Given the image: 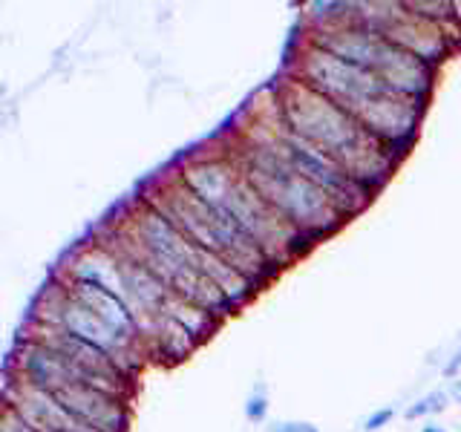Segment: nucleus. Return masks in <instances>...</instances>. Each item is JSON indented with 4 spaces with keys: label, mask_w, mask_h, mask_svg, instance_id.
Returning <instances> with one entry per match:
<instances>
[{
    "label": "nucleus",
    "mask_w": 461,
    "mask_h": 432,
    "mask_svg": "<svg viewBox=\"0 0 461 432\" xmlns=\"http://www.w3.org/2000/svg\"><path fill=\"white\" fill-rule=\"evenodd\" d=\"M277 115L288 133L329 153L349 176L375 196L393 176L398 162L352 112L314 93L303 81L285 76L277 84Z\"/></svg>",
    "instance_id": "nucleus-1"
},
{
    "label": "nucleus",
    "mask_w": 461,
    "mask_h": 432,
    "mask_svg": "<svg viewBox=\"0 0 461 432\" xmlns=\"http://www.w3.org/2000/svg\"><path fill=\"white\" fill-rule=\"evenodd\" d=\"M29 320L41 326L64 328L67 335H76L86 343H93L95 349L107 352L130 378H136V372L141 369L144 360H148V352H144L141 346L127 343L119 331H113L101 317H95L90 309L81 306L58 277H52L50 288H43L35 297L32 309H29Z\"/></svg>",
    "instance_id": "nucleus-2"
},
{
    "label": "nucleus",
    "mask_w": 461,
    "mask_h": 432,
    "mask_svg": "<svg viewBox=\"0 0 461 432\" xmlns=\"http://www.w3.org/2000/svg\"><path fill=\"white\" fill-rule=\"evenodd\" d=\"M242 173H245V179L257 187V194L312 245L317 239L335 234L343 222H349L338 211L335 202L329 199V194H323L321 187L312 184L309 179H303L294 170L277 173V176H268V173H259L251 167H242Z\"/></svg>",
    "instance_id": "nucleus-3"
},
{
    "label": "nucleus",
    "mask_w": 461,
    "mask_h": 432,
    "mask_svg": "<svg viewBox=\"0 0 461 432\" xmlns=\"http://www.w3.org/2000/svg\"><path fill=\"white\" fill-rule=\"evenodd\" d=\"M288 76L312 86V90L321 93L323 98L335 101L338 107H343L352 115L364 104H369L372 98L393 93L381 81L378 72L343 61V58L314 47V43H309L306 38H303V47L294 58L292 69H288Z\"/></svg>",
    "instance_id": "nucleus-4"
},
{
    "label": "nucleus",
    "mask_w": 461,
    "mask_h": 432,
    "mask_svg": "<svg viewBox=\"0 0 461 432\" xmlns=\"http://www.w3.org/2000/svg\"><path fill=\"white\" fill-rule=\"evenodd\" d=\"M384 40L395 43L398 50L421 58L424 64L436 67V69L456 52L453 21L450 23L427 21V18H421V14H412L407 9V4H401L395 21L389 23V29L384 32Z\"/></svg>",
    "instance_id": "nucleus-5"
},
{
    "label": "nucleus",
    "mask_w": 461,
    "mask_h": 432,
    "mask_svg": "<svg viewBox=\"0 0 461 432\" xmlns=\"http://www.w3.org/2000/svg\"><path fill=\"white\" fill-rule=\"evenodd\" d=\"M58 400L95 432H127L130 429V400L101 392L93 386H67L61 392H55Z\"/></svg>",
    "instance_id": "nucleus-6"
},
{
    "label": "nucleus",
    "mask_w": 461,
    "mask_h": 432,
    "mask_svg": "<svg viewBox=\"0 0 461 432\" xmlns=\"http://www.w3.org/2000/svg\"><path fill=\"white\" fill-rule=\"evenodd\" d=\"M375 72H378L381 81L395 95L429 104V95H432V86H436V72L438 69L424 64L421 58L398 50L395 43H386V50L381 55L378 67H375Z\"/></svg>",
    "instance_id": "nucleus-7"
},
{
    "label": "nucleus",
    "mask_w": 461,
    "mask_h": 432,
    "mask_svg": "<svg viewBox=\"0 0 461 432\" xmlns=\"http://www.w3.org/2000/svg\"><path fill=\"white\" fill-rule=\"evenodd\" d=\"M55 277V274H52ZM67 292L76 297L81 306L90 309L95 317H101L113 331H119V335L127 340V343H133V346H141L144 349V340H141V326L136 320V314L130 311V306L122 300V297H115L110 292H104V288H98V285H86V283H67Z\"/></svg>",
    "instance_id": "nucleus-8"
},
{
    "label": "nucleus",
    "mask_w": 461,
    "mask_h": 432,
    "mask_svg": "<svg viewBox=\"0 0 461 432\" xmlns=\"http://www.w3.org/2000/svg\"><path fill=\"white\" fill-rule=\"evenodd\" d=\"M141 340L148 357L165 360V364H182L202 346L191 331L165 311L150 317L148 323H141Z\"/></svg>",
    "instance_id": "nucleus-9"
},
{
    "label": "nucleus",
    "mask_w": 461,
    "mask_h": 432,
    "mask_svg": "<svg viewBox=\"0 0 461 432\" xmlns=\"http://www.w3.org/2000/svg\"><path fill=\"white\" fill-rule=\"evenodd\" d=\"M196 268L205 274V277L220 288L230 302H234V309H242L245 302L259 292V285L251 277H245L237 266H230L225 256L213 254V251L196 248Z\"/></svg>",
    "instance_id": "nucleus-10"
},
{
    "label": "nucleus",
    "mask_w": 461,
    "mask_h": 432,
    "mask_svg": "<svg viewBox=\"0 0 461 432\" xmlns=\"http://www.w3.org/2000/svg\"><path fill=\"white\" fill-rule=\"evenodd\" d=\"M162 311L170 314L173 320H179L199 343L211 340V338H213V331L222 326V320H216V317H213L211 311L199 309V306H194V302H187V300H182V297H176V294H170V297H167V302H165V309H162Z\"/></svg>",
    "instance_id": "nucleus-11"
},
{
    "label": "nucleus",
    "mask_w": 461,
    "mask_h": 432,
    "mask_svg": "<svg viewBox=\"0 0 461 432\" xmlns=\"http://www.w3.org/2000/svg\"><path fill=\"white\" fill-rule=\"evenodd\" d=\"M407 9L412 14H421L427 21H436V23H450L453 21V4H447V0H410Z\"/></svg>",
    "instance_id": "nucleus-12"
},
{
    "label": "nucleus",
    "mask_w": 461,
    "mask_h": 432,
    "mask_svg": "<svg viewBox=\"0 0 461 432\" xmlns=\"http://www.w3.org/2000/svg\"><path fill=\"white\" fill-rule=\"evenodd\" d=\"M245 418H249L251 424H263L268 418V398L263 395V389H257V392L245 400Z\"/></svg>",
    "instance_id": "nucleus-13"
},
{
    "label": "nucleus",
    "mask_w": 461,
    "mask_h": 432,
    "mask_svg": "<svg viewBox=\"0 0 461 432\" xmlns=\"http://www.w3.org/2000/svg\"><path fill=\"white\" fill-rule=\"evenodd\" d=\"M393 418H395V407H384V410L372 412V415L366 418L364 429H366V432H378V429H384L389 421H393Z\"/></svg>",
    "instance_id": "nucleus-14"
},
{
    "label": "nucleus",
    "mask_w": 461,
    "mask_h": 432,
    "mask_svg": "<svg viewBox=\"0 0 461 432\" xmlns=\"http://www.w3.org/2000/svg\"><path fill=\"white\" fill-rule=\"evenodd\" d=\"M268 432H321V429L309 421H280V424H271Z\"/></svg>",
    "instance_id": "nucleus-15"
},
{
    "label": "nucleus",
    "mask_w": 461,
    "mask_h": 432,
    "mask_svg": "<svg viewBox=\"0 0 461 432\" xmlns=\"http://www.w3.org/2000/svg\"><path fill=\"white\" fill-rule=\"evenodd\" d=\"M447 400H450V392H444V389H436V392L427 395V403H429V412H444L447 410Z\"/></svg>",
    "instance_id": "nucleus-16"
},
{
    "label": "nucleus",
    "mask_w": 461,
    "mask_h": 432,
    "mask_svg": "<svg viewBox=\"0 0 461 432\" xmlns=\"http://www.w3.org/2000/svg\"><path fill=\"white\" fill-rule=\"evenodd\" d=\"M427 415H432V412H429V403H427V398L415 400L412 407H407V412H403V418H407V421H415V418H427Z\"/></svg>",
    "instance_id": "nucleus-17"
},
{
    "label": "nucleus",
    "mask_w": 461,
    "mask_h": 432,
    "mask_svg": "<svg viewBox=\"0 0 461 432\" xmlns=\"http://www.w3.org/2000/svg\"><path fill=\"white\" fill-rule=\"evenodd\" d=\"M450 398H453L456 403H461V378H456V381L450 383Z\"/></svg>",
    "instance_id": "nucleus-18"
},
{
    "label": "nucleus",
    "mask_w": 461,
    "mask_h": 432,
    "mask_svg": "<svg viewBox=\"0 0 461 432\" xmlns=\"http://www.w3.org/2000/svg\"><path fill=\"white\" fill-rule=\"evenodd\" d=\"M453 23L461 29V0H453Z\"/></svg>",
    "instance_id": "nucleus-19"
},
{
    "label": "nucleus",
    "mask_w": 461,
    "mask_h": 432,
    "mask_svg": "<svg viewBox=\"0 0 461 432\" xmlns=\"http://www.w3.org/2000/svg\"><path fill=\"white\" fill-rule=\"evenodd\" d=\"M421 432H447V429H444V427H432V424H429V427H424Z\"/></svg>",
    "instance_id": "nucleus-20"
},
{
    "label": "nucleus",
    "mask_w": 461,
    "mask_h": 432,
    "mask_svg": "<svg viewBox=\"0 0 461 432\" xmlns=\"http://www.w3.org/2000/svg\"><path fill=\"white\" fill-rule=\"evenodd\" d=\"M453 360H456V364H458V366H461V349H458V352H456V357H453Z\"/></svg>",
    "instance_id": "nucleus-21"
}]
</instances>
